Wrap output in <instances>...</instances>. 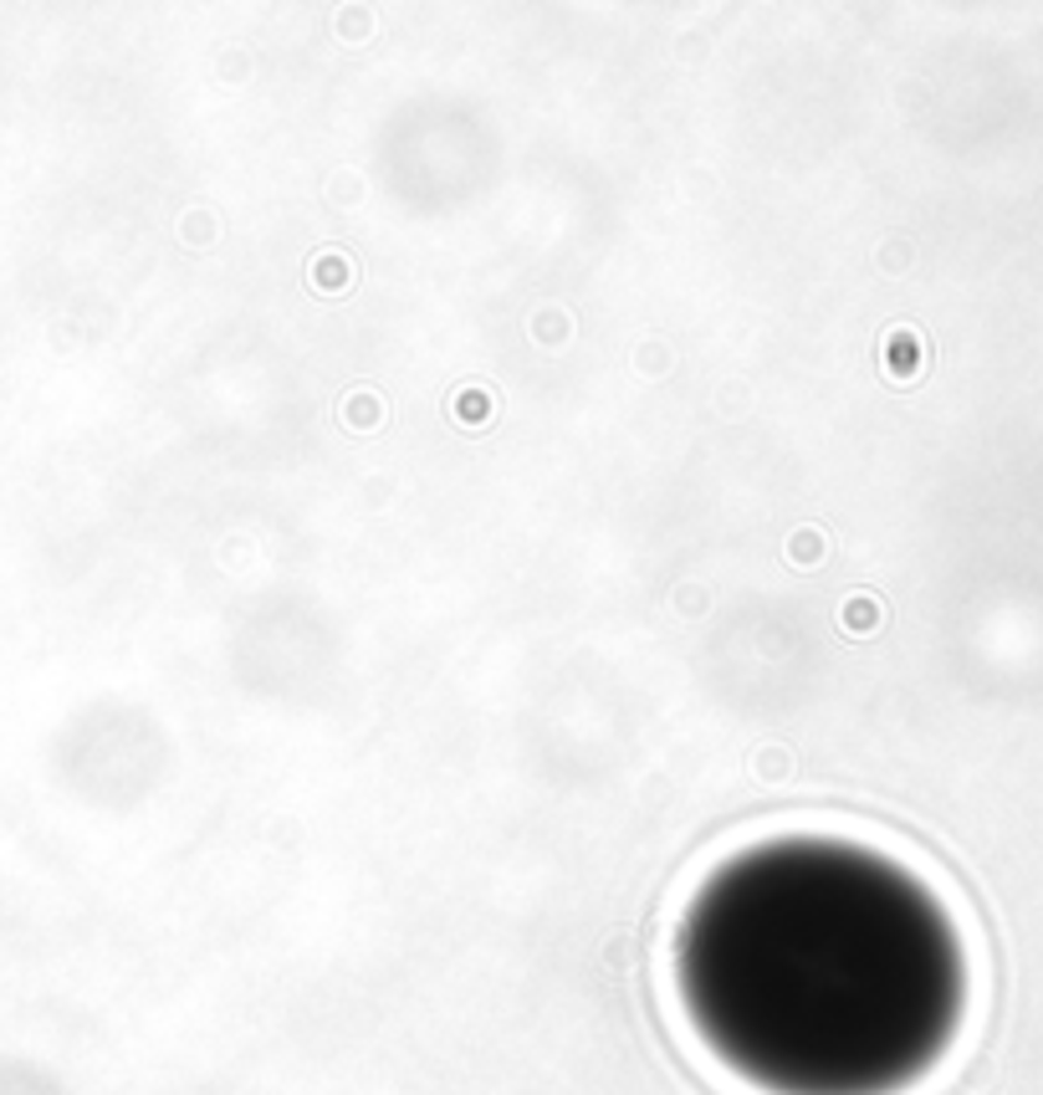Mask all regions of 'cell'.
Segmentation results:
<instances>
[{
  "mask_svg": "<svg viewBox=\"0 0 1043 1095\" xmlns=\"http://www.w3.org/2000/svg\"><path fill=\"white\" fill-rule=\"evenodd\" d=\"M455 415H461L466 430H481V425L491 421V394L487 389H461V394H455Z\"/></svg>",
  "mask_w": 1043,
  "mask_h": 1095,
  "instance_id": "obj_1",
  "label": "cell"
},
{
  "mask_svg": "<svg viewBox=\"0 0 1043 1095\" xmlns=\"http://www.w3.org/2000/svg\"><path fill=\"white\" fill-rule=\"evenodd\" d=\"M343 415H348V425H354V430H373V425H379V415H384V405H379V394L358 389V394H348Z\"/></svg>",
  "mask_w": 1043,
  "mask_h": 1095,
  "instance_id": "obj_2",
  "label": "cell"
},
{
  "mask_svg": "<svg viewBox=\"0 0 1043 1095\" xmlns=\"http://www.w3.org/2000/svg\"><path fill=\"white\" fill-rule=\"evenodd\" d=\"M343 36H348V41H364V36H369V16H364V11H343Z\"/></svg>",
  "mask_w": 1043,
  "mask_h": 1095,
  "instance_id": "obj_3",
  "label": "cell"
},
{
  "mask_svg": "<svg viewBox=\"0 0 1043 1095\" xmlns=\"http://www.w3.org/2000/svg\"><path fill=\"white\" fill-rule=\"evenodd\" d=\"M312 282H328V287H338L343 282V267H338V256H328V267H312Z\"/></svg>",
  "mask_w": 1043,
  "mask_h": 1095,
  "instance_id": "obj_4",
  "label": "cell"
},
{
  "mask_svg": "<svg viewBox=\"0 0 1043 1095\" xmlns=\"http://www.w3.org/2000/svg\"><path fill=\"white\" fill-rule=\"evenodd\" d=\"M798 558H819V538H798Z\"/></svg>",
  "mask_w": 1043,
  "mask_h": 1095,
  "instance_id": "obj_5",
  "label": "cell"
}]
</instances>
